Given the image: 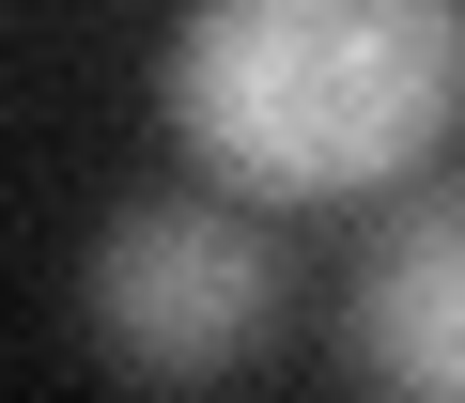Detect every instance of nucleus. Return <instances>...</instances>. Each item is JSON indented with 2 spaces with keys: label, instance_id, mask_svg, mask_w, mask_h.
I'll return each mask as SVG.
<instances>
[{
  "label": "nucleus",
  "instance_id": "f257e3e1",
  "mask_svg": "<svg viewBox=\"0 0 465 403\" xmlns=\"http://www.w3.org/2000/svg\"><path fill=\"white\" fill-rule=\"evenodd\" d=\"M155 124L186 186L295 202H403L465 140V0H186L155 47Z\"/></svg>",
  "mask_w": 465,
  "mask_h": 403
},
{
  "label": "nucleus",
  "instance_id": "f03ea898",
  "mask_svg": "<svg viewBox=\"0 0 465 403\" xmlns=\"http://www.w3.org/2000/svg\"><path fill=\"white\" fill-rule=\"evenodd\" d=\"M78 326L124 388H232L280 341V233L232 186H155L78 249Z\"/></svg>",
  "mask_w": 465,
  "mask_h": 403
},
{
  "label": "nucleus",
  "instance_id": "7ed1b4c3",
  "mask_svg": "<svg viewBox=\"0 0 465 403\" xmlns=\"http://www.w3.org/2000/svg\"><path fill=\"white\" fill-rule=\"evenodd\" d=\"M341 388L357 403H465V171L372 202L341 264Z\"/></svg>",
  "mask_w": 465,
  "mask_h": 403
}]
</instances>
